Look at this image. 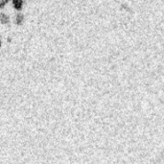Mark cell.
<instances>
[{"mask_svg":"<svg viewBox=\"0 0 164 164\" xmlns=\"http://www.w3.org/2000/svg\"><path fill=\"white\" fill-rule=\"evenodd\" d=\"M13 4L16 10H21L23 6V1L22 0H13Z\"/></svg>","mask_w":164,"mask_h":164,"instance_id":"obj_1","label":"cell"},{"mask_svg":"<svg viewBox=\"0 0 164 164\" xmlns=\"http://www.w3.org/2000/svg\"><path fill=\"white\" fill-rule=\"evenodd\" d=\"M0 21H1V23H3V24H7L9 22L8 16L4 15V13H1V15H0Z\"/></svg>","mask_w":164,"mask_h":164,"instance_id":"obj_2","label":"cell"},{"mask_svg":"<svg viewBox=\"0 0 164 164\" xmlns=\"http://www.w3.org/2000/svg\"><path fill=\"white\" fill-rule=\"evenodd\" d=\"M23 15L21 13H18V15L16 16V24H21L23 22Z\"/></svg>","mask_w":164,"mask_h":164,"instance_id":"obj_3","label":"cell"},{"mask_svg":"<svg viewBox=\"0 0 164 164\" xmlns=\"http://www.w3.org/2000/svg\"><path fill=\"white\" fill-rule=\"evenodd\" d=\"M8 2H9V0H0V8L4 7Z\"/></svg>","mask_w":164,"mask_h":164,"instance_id":"obj_4","label":"cell"},{"mask_svg":"<svg viewBox=\"0 0 164 164\" xmlns=\"http://www.w3.org/2000/svg\"><path fill=\"white\" fill-rule=\"evenodd\" d=\"M0 46H1V41H0Z\"/></svg>","mask_w":164,"mask_h":164,"instance_id":"obj_5","label":"cell"}]
</instances>
